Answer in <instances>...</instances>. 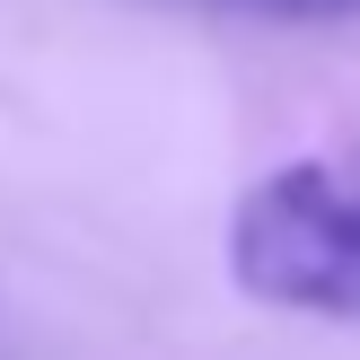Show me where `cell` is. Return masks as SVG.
Listing matches in <instances>:
<instances>
[{"instance_id": "cell-1", "label": "cell", "mask_w": 360, "mask_h": 360, "mask_svg": "<svg viewBox=\"0 0 360 360\" xmlns=\"http://www.w3.org/2000/svg\"><path fill=\"white\" fill-rule=\"evenodd\" d=\"M229 281L264 308L360 326V132L308 158H281L273 176L238 193Z\"/></svg>"}]
</instances>
